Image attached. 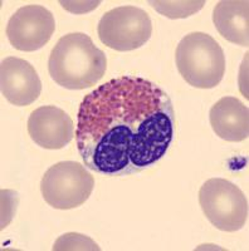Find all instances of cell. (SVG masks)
Masks as SVG:
<instances>
[{"instance_id":"cell-8","label":"cell","mask_w":249,"mask_h":251,"mask_svg":"<svg viewBox=\"0 0 249 251\" xmlns=\"http://www.w3.org/2000/svg\"><path fill=\"white\" fill-rule=\"evenodd\" d=\"M0 78L1 93L17 107L32 104L42 93V82L37 71L22 58H5L0 67Z\"/></svg>"},{"instance_id":"cell-6","label":"cell","mask_w":249,"mask_h":251,"mask_svg":"<svg viewBox=\"0 0 249 251\" xmlns=\"http://www.w3.org/2000/svg\"><path fill=\"white\" fill-rule=\"evenodd\" d=\"M98 38L106 47L117 51L141 48L152 34L150 15L138 6L126 5L111 9L101 18Z\"/></svg>"},{"instance_id":"cell-3","label":"cell","mask_w":249,"mask_h":251,"mask_svg":"<svg viewBox=\"0 0 249 251\" xmlns=\"http://www.w3.org/2000/svg\"><path fill=\"white\" fill-rule=\"evenodd\" d=\"M175 62L181 77L195 88H215L225 75L223 49L212 35L201 31L189 33L180 40Z\"/></svg>"},{"instance_id":"cell-5","label":"cell","mask_w":249,"mask_h":251,"mask_svg":"<svg viewBox=\"0 0 249 251\" xmlns=\"http://www.w3.org/2000/svg\"><path fill=\"white\" fill-rule=\"evenodd\" d=\"M199 203L213 226L225 232L244 227L248 220V200L242 190L225 178H210L199 191Z\"/></svg>"},{"instance_id":"cell-4","label":"cell","mask_w":249,"mask_h":251,"mask_svg":"<svg viewBox=\"0 0 249 251\" xmlns=\"http://www.w3.org/2000/svg\"><path fill=\"white\" fill-rule=\"evenodd\" d=\"M95 178L86 166L75 161H62L51 166L40 181L44 201L57 210L82 206L91 196Z\"/></svg>"},{"instance_id":"cell-13","label":"cell","mask_w":249,"mask_h":251,"mask_svg":"<svg viewBox=\"0 0 249 251\" xmlns=\"http://www.w3.org/2000/svg\"><path fill=\"white\" fill-rule=\"evenodd\" d=\"M53 250H100V246L86 235L69 232L59 237L55 243Z\"/></svg>"},{"instance_id":"cell-2","label":"cell","mask_w":249,"mask_h":251,"mask_svg":"<svg viewBox=\"0 0 249 251\" xmlns=\"http://www.w3.org/2000/svg\"><path fill=\"white\" fill-rule=\"evenodd\" d=\"M106 69V54L84 33L63 35L52 49L48 60L52 79L66 89L93 87Z\"/></svg>"},{"instance_id":"cell-7","label":"cell","mask_w":249,"mask_h":251,"mask_svg":"<svg viewBox=\"0 0 249 251\" xmlns=\"http://www.w3.org/2000/svg\"><path fill=\"white\" fill-rule=\"evenodd\" d=\"M55 30V20L42 5L22 6L10 17L6 37L15 49L34 51L43 48Z\"/></svg>"},{"instance_id":"cell-12","label":"cell","mask_w":249,"mask_h":251,"mask_svg":"<svg viewBox=\"0 0 249 251\" xmlns=\"http://www.w3.org/2000/svg\"><path fill=\"white\" fill-rule=\"evenodd\" d=\"M150 5L164 17L169 19H184L192 17L203 9L205 0H190V1H150Z\"/></svg>"},{"instance_id":"cell-9","label":"cell","mask_w":249,"mask_h":251,"mask_svg":"<svg viewBox=\"0 0 249 251\" xmlns=\"http://www.w3.org/2000/svg\"><path fill=\"white\" fill-rule=\"evenodd\" d=\"M28 133L42 149L60 150L75 137V125L63 109L43 106L29 116Z\"/></svg>"},{"instance_id":"cell-10","label":"cell","mask_w":249,"mask_h":251,"mask_svg":"<svg viewBox=\"0 0 249 251\" xmlns=\"http://www.w3.org/2000/svg\"><path fill=\"white\" fill-rule=\"evenodd\" d=\"M210 125L218 137L228 142H242L249 134V111L235 97H223L212 107Z\"/></svg>"},{"instance_id":"cell-1","label":"cell","mask_w":249,"mask_h":251,"mask_svg":"<svg viewBox=\"0 0 249 251\" xmlns=\"http://www.w3.org/2000/svg\"><path fill=\"white\" fill-rule=\"evenodd\" d=\"M175 111L169 94L150 80L120 77L84 96L76 142L87 169L107 176L140 172L169 150Z\"/></svg>"},{"instance_id":"cell-11","label":"cell","mask_w":249,"mask_h":251,"mask_svg":"<svg viewBox=\"0 0 249 251\" xmlns=\"http://www.w3.org/2000/svg\"><path fill=\"white\" fill-rule=\"evenodd\" d=\"M213 23L230 43L248 47L249 3L247 0H221L213 12Z\"/></svg>"}]
</instances>
